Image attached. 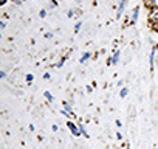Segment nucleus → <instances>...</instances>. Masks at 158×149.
I'll return each mask as SVG.
<instances>
[{
  "label": "nucleus",
  "mask_w": 158,
  "mask_h": 149,
  "mask_svg": "<svg viewBox=\"0 0 158 149\" xmlns=\"http://www.w3.org/2000/svg\"><path fill=\"white\" fill-rule=\"evenodd\" d=\"M67 126H68L70 132L73 134V137H81V135H82V134H81V130H79V126H77V124H74L73 121H68V123H67Z\"/></svg>",
  "instance_id": "1"
},
{
  "label": "nucleus",
  "mask_w": 158,
  "mask_h": 149,
  "mask_svg": "<svg viewBox=\"0 0 158 149\" xmlns=\"http://www.w3.org/2000/svg\"><path fill=\"white\" fill-rule=\"evenodd\" d=\"M127 2H129V0H121V2H119V5H118V13H116V17H118V19L123 16V11H124Z\"/></svg>",
  "instance_id": "2"
},
{
  "label": "nucleus",
  "mask_w": 158,
  "mask_h": 149,
  "mask_svg": "<svg viewBox=\"0 0 158 149\" xmlns=\"http://www.w3.org/2000/svg\"><path fill=\"white\" fill-rule=\"evenodd\" d=\"M119 56H121V53H119V51H115V54H113V56L109 59V65H115V64H118Z\"/></svg>",
  "instance_id": "3"
},
{
  "label": "nucleus",
  "mask_w": 158,
  "mask_h": 149,
  "mask_svg": "<svg viewBox=\"0 0 158 149\" xmlns=\"http://www.w3.org/2000/svg\"><path fill=\"white\" fill-rule=\"evenodd\" d=\"M156 50H158V47H155V48L152 50V53H150V59H149V64H150V68H153V64H155V54H156Z\"/></svg>",
  "instance_id": "4"
},
{
  "label": "nucleus",
  "mask_w": 158,
  "mask_h": 149,
  "mask_svg": "<svg viewBox=\"0 0 158 149\" xmlns=\"http://www.w3.org/2000/svg\"><path fill=\"white\" fill-rule=\"evenodd\" d=\"M138 13H139V10H138V8H135V10L132 11V20H130V23H132V25L136 22V19H138Z\"/></svg>",
  "instance_id": "5"
},
{
  "label": "nucleus",
  "mask_w": 158,
  "mask_h": 149,
  "mask_svg": "<svg viewBox=\"0 0 158 149\" xmlns=\"http://www.w3.org/2000/svg\"><path fill=\"white\" fill-rule=\"evenodd\" d=\"M90 56H92V53H90V51H87V53H84V54L81 56V59H79V62H81V64H84L85 61H89V59H90Z\"/></svg>",
  "instance_id": "6"
},
{
  "label": "nucleus",
  "mask_w": 158,
  "mask_h": 149,
  "mask_svg": "<svg viewBox=\"0 0 158 149\" xmlns=\"http://www.w3.org/2000/svg\"><path fill=\"white\" fill-rule=\"evenodd\" d=\"M77 126H79V130H81V134H82V135H84V137H87V138H89V137H90V135H89V132H87V129H85V127H84V124H82V123H79V124H77Z\"/></svg>",
  "instance_id": "7"
},
{
  "label": "nucleus",
  "mask_w": 158,
  "mask_h": 149,
  "mask_svg": "<svg viewBox=\"0 0 158 149\" xmlns=\"http://www.w3.org/2000/svg\"><path fill=\"white\" fill-rule=\"evenodd\" d=\"M62 106H64V109H65V110H67L68 113H74V112H73V107H71V106H70L68 103H65V101H62Z\"/></svg>",
  "instance_id": "8"
},
{
  "label": "nucleus",
  "mask_w": 158,
  "mask_h": 149,
  "mask_svg": "<svg viewBox=\"0 0 158 149\" xmlns=\"http://www.w3.org/2000/svg\"><path fill=\"white\" fill-rule=\"evenodd\" d=\"M127 95H129V89H127V87H123V89L119 90V96H121V98H126Z\"/></svg>",
  "instance_id": "9"
},
{
  "label": "nucleus",
  "mask_w": 158,
  "mask_h": 149,
  "mask_svg": "<svg viewBox=\"0 0 158 149\" xmlns=\"http://www.w3.org/2000/svg\"><path fill=\"white\" fill-rule=\"evenodd\" d=\"M44 96H45V98H47V100H48L50 103H51V101L54 100V96H53V95H51V93H50L48 90H47V92H44Z\"/></svg>",
  "instance_id": "10"
},
{
  "label": "nucleus",
  "mask_w": 158,
  "mask_h": 149,
  "mask_svg": "<svg viewBox=\"0 0 158 149\" xmlns=\"http://www.w3.org/2000/svg\"><path fill=\"white\" fill-rule=\"evenodd\" d=\"M25 79H27V83H28V84H31V83H33V79H34V76H33L31 73H28L27 76H25Z\"/></svg>",
  "instance_id": "11"
},
{
  "label": "nucleus",
  "mask_w": 158,
  "mask_h": 149,
  "mask_svg": "<svg viewBox=\"0 0 158 149\" xmlns=\"http://www.w3.org/2000/svg\"><path fill=\"white\" fill-rule=\"evenodd\" d=\"M81 25H82V23H81V22H77V23H76V25H74V33H77V31H79V30H81Z\"/></svg>",
  "instance_id": "12"
},
{
  "label": "nucleus",
  "mask_w": 158,
  "mask_h": 149,
  "mask_svg": "<svg viewBox=\"0 0 158 149\" xmlns=\"http://www.w3.org/2000/svg\"><path fill=\"white\" fill-rule=\"evenodd\" d=\"M39 17H40V19H45V17H47V11H45V10H42V11L39 13Z\"/></svg>",
  "instance_id": "13"
},
{
  "label": "nucleus",
  "mask_w": 158,
  "mask_h": 149,
  "mask_svg": "<svg viewBox=\"0 0 158 149\" xmlns=\"http://www.w3.org/2000/svg\"><path fill=\"white\" fill-rule=\"evenodd\" d=\"M8 76V74H6V71L5 70H2V71H0V78H2V79H5Z\"/></svg>",
  "instance_id": "14"
},
{
  "label": "nucleus",
  "mask_w": 158,
  "mask_h": 149,
  "mask_svg": "<svg viewBox=\"0 0 158 149\" xmlns=\"http://www.w3.org/2000/svg\"><path fill=\"white\" fill-rule=\"evenodd\" d=\"M0 28H2V30H5V28H6V23H5V20H2V22H0Z\"/></svg>",
  "instance_id": "15"
},
{
  "label": "nucleus",
  "mask_w": 158,
  "mask_h": 149,
  "mask_svg": "<svg viewBox=\"0 0 158 149\" xmlns=\"http://www.w3.org/2000/svg\"><path fill=\"white\" fill-rule=\"evenodd\" d=\"M115 124H116L118 127H123V123H121V120H116V121H115Z\"/></svg>",
  "instance_id": "16"
},
{
  "label": "nucleus",
  "mask_w": 158,
  "mask_h": 149,
  "mask_svg": "<svg viewBox=\"0 0 158 149\" xmlns=\"http://www.w3.org/2000/svg\"><path fill=\"white\" fill-rule=\"evenodd\" d=\"M13 3H16V5H22V0H11Z\"/></svg>",
  "instance_id": "17"
},
{
  "label": "nucleus",
  "mask_w": 158,
  "mask_h": 149,
  "mask_svg": "<svg viewBox=\"0 0 158 149\" xmlns=\"http://www.w3.org/2000/svg\"><path fill=\"white\" fill-rule=\"evenodd\" d=\"M116 138H118V140H123V134H121V132H116Z\"/></svg>",
  "instance_id": "18"
},
{
  "label": "nucleus",
  "mask_w": 158,
  "mask_h": 149,
  "mask_svg": "<svg viewBox=\"0 0 158 149\" xmlns=\"http://www.w3.org/2000/svg\"><path fill=\"white\" fill-rule=\"evenodd\" d=\"M45 37H47V39H51V37H53V33H48V34H45Z\"/></svg>",
  "instance_id": "19"
},
{
  "label": "nucleus",
  "mask_w": 158,
  "mask_h": 149,
  "mask_svg": "<svg viewBox=\"0 0 158 149\" xmlns=\"http://www.w3.org/2000/svg\"><path fill=\"white\" fill-rule=\"evenodd\" d=\"M6 3V0H0V5H5Z\"/></svg>",
  "instance_id": "20"
},
{
  "label": "nucleus",
  "mask_w": 158,
  "mask_h": 149,
  "mask_svg": "<svg viewBox=\"0 0 158 149\" xmlns=\"http://www.w3.org/2000/svg\"><path fill=\"white\" fill-rule=\"evenodd\" d=\"M153 28H155V30H156V31H158V25H153Z\"/></svg>",
  "instance_id": "21"
}]
</instances>
